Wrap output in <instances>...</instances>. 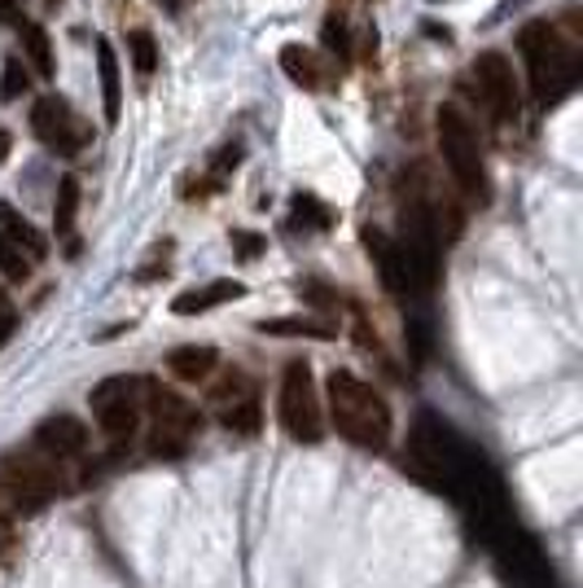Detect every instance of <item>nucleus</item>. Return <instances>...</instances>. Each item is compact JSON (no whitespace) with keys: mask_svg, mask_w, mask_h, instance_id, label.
Returning a JSON list of instances; mask_svg holds the SVG:
<instances>
[{"mask_svg":"<svg viewBox=\"0 0 583 588\" xmlns=\"http://www.w3.org/2000/svg\"><path fill=\"white\" fill-rule=\"evenodd\" d=\"M259 334H281V339H334L339 326H334V321H316V317H277V321H259Z\"/></svg>","mask_w":583,"mask_h":588,"instance_id":"obj_16","label":"nucleus"},{"mask_svg":"<svg viewBox=\"0 0 583 588\" xmlns=\"http://www.w3.org/2000/svg\"><path fill=\"white\" fill-rule=\"evenodd\" d=\"M13 326H18V317H13L9 308H0V348L9 343V334H13Z\"/></svg>","mask_w":583,"mask_h":588,"instance_id":"obj_27","label":"nucleus"},{"mask_svg":"<svg viewBox=\"0 0 583 588\" xmlns=\"http://www.w3.org/2000/svg\"><path fill=\"white\" fill-rule=\"evenodd\" d=\"M325 395H330V417H334L343 440H351L355 448H368V453L386 448V440H391V409H386V400L364 378H355L347 369H334L330 382H325Z\"/></svg>","mask_w":583,"mask_h":588,"instance_id":"obj_2","label":"nucleus"},{"mask_svg":"<svg viewBox=\"0 0 583 588\" xmlns=\"http://www.w3.org/2000/svg\"><path fill=\"white\" fill-rule=\"evenodd\" d=\"M281 426L299 444H316L325 435V409L316 395V378L308 360H290L281 378Z\"/></svg>","mask_w":583,"mask_h":588,"instance_id":"obj_5","label":"nucleus"},{"mask_svg":"<svg viewBox=\"0 0 583 588\" xmlns=\"http://www.w3.org/2000/svg\"><path fill=\"white\" fill-rule=\"evenodd\" d=\"M518 49L527 58V71H531V93L540 106H558L575 84H580V66H583V49L580 35L553 27V22H527L522 35H518Z\"/></svg>","mask_w":583,"mask_h":588,"instance_id":"obj_1","label":"nucleus"},{"mask_svg":"<svg viewBox=\"0 0 583 588\" xmlns=\"http://www.w3.org/2000/svg\"><path fill=\"white\" fill-rule=\"evenodd\" d=\"M89 404H93L97 426L115 444H127L136 435V426H140V382L136 378H106V382H97Z\"/></svg>","mask_w":583,"mask_h":588,"instance_id":"obj_6","label":"nucleus"},{"mask_svg":"<svg viewBox=\"0 0 583 588\" xmlns=\"http://www.w3.org/2000/svg\"><path fill=\"white\" fill-rule=\"evenodd\" d=\"M216 364H220L216 348H176L167 355V373L180 382H207L216 373Z\"/></svg>","mask_w":583,"mask_h":588,"instance_id":"obj_15","label":"nucleus"},{"mask_svg":"<svg viewBox=\"0 0 583 588\" xmlns=\"http://www.w3.org/2000/svg\"><path fill=\"white\" fill-rule=\"evenodd\" d=\"M0 234L9 237L27 259H44L49 255V241H44V234H35L31 229V220L22 216V212H13L9 203H0Z\"/></svg>","mask_w":583,"mask_h":588,"instance_id":"obj_14","label":"nucleus"},{"mask_svg":"<svg viewBox=\"0 0 583 588\" xmlns=\"http://www.w3.org/2000/svg\"><path fill=\"white\" fill-rule=\"evenodd\" d=\"M0 308H4V295H0Z\"/></svg>","mask_w":583,"mask_h":588,"instance_id":"obj_32","label":"nucleus"},{"mask_svg":"<svg viewBox=\"0 0 583 588\" xmlns=\"http://www.w3.org/2000/svg\"><path fill=\"white\" fill-rule=\"evenodd\" d=\"M75 216H80V180L75 176H66L62 185H58V203H53V229L66 237L75 229Z\"/></svg>","mask_w":583,"mask_h":588,"instance_id":"obj_19","label":"nucleus"},{"mask_svg":"<svg viewBox=\"0 0 583 588\" xmlns=\"http://www.w3.org/2000/svg\"><path fill=\"white\" fill-rule=\"evenodd\" d=\"M140 413L149 417V448L158 457H180L202 431L198 404H189L163 382H140Z\"/></svg>","mask_w":583,"mask_h":588,"instance_id":"obj_3","label":"nucleus"},{"mask_svg":"<svg viewBox=\"0 0 583 588\" xmlns=\"http://www.w3.org/2000/svg\"><path fill=\"white\" fill-rule=\"evenodd\" d=\"M9 145H13V141H9V132H0V163L9 158Z\"/></svg>","mask_w":583,"mask_h":588,"instance_id":"obj_29","label":"nucleus"},{"mask_svg":"<svg viewBox=\"0 0 583 588\" xmlns=\"http://www.w3.org/2000/svg\"><path fill=\"white\" fill-rule=\"evenodd\" d=\"M127 49H132V66H136V75H154V66H158V44H154V35L149 31H132L127 35Z\"/></svg>","mask_w":583,"mask_h":588,"instance_id":"obj_21","label":"nucleus"},{"mask_svg":"<svg viewBox=\"0 0 583 588\" xmlns=\"http://www.w3.org/2000/svg\"><path fill=\"white\" fill-rule=\"evenodd\" d=\"M469 80H473L478 102L487 106V115L496 123L518 118V80H513V66L504 53H478L469 66Z\"/></svg>","mask_w":583,"mask_h":588,"instance_id":"obj_9","label":"nucleus"},{"mask_svg":"<svg viewBox=\"0 0 583 588\" xmlns=\"http://www.w3.org/2000/svg\"><path fill=\"white\" fill-rule=\"evenodd\" d=\"M435 132H439L444 163H448V172L457 176L461 194L473 198V203H487V198H491V180H487V163H482L478 127L469 123V115L461 111V106H439Z\"/></svg>","mask_w":583,"mask_h":588,"instance_id":"obj_4","label":"nucleus"},{"mask_svg":"<svg viewBox=\"0 0 583 588\" xmlns=\"http://www.w3.org/2000/svg\"><path fill=\"white\" fill-rule=\"evenodd\" d=\"M31 132L40 136V145H49L53 154H62V158H75V154H84V145H89V123L71 111V102L66 97H58V93H49V97H40L35 102V111H31Z\"/></svg>","mask_w":583,"mask_h":588,"instance_id":"obj_7","label":"nucleus"},{"mask_svg":"<svg viewBox=\"0 0 583 588\" xmlns=\"http://www.w3.org/2000/svg\"><path fill=\"white\" fill-rule=\"evenodd\" d=\"M163 4H167V9H180V4H185V0H163Z\"/></svg>","mask_w":583,"mask_h":588,"instance_id":"obj_30","label":"nucleus"},{"mask_svg":"<svg viewBox=\"0 0 583 588\" xmlns=\"http://www.w3.org/2000/svg\"><path fill=\"white\" fill-rule=\"evenodd\" d=\"M364 246H368V250H373V259H377L382 286H386L391 295L408 299V295H413V281H408V272H404V259H399L395 241H391L386 234H377V229H364Z\"/></svg>","mask_w":583,"mask_h":588,"instance_id":"obj_12","label":"nucleus"},{"mask_svg":"<svg viewBox=\"0 0 583 588\" xmlns=\"http://www.w3.org/2000/svg\"><path fill=\"white\" fill-rule=\"evenodd\" d=\"M22 93H27V71H22L18 58H9L4 71H0V102H18Z\"/></svg>","mask_w":583,"mask_h":588,"instance_id":"obj_24","label":"nucleus"},{"mask_svg":"<svg viewBox=\"0 0 583 588\" xmlns=\"http://www.w3.org/2000/svg\"><path fill=\"white\" fill-rule=\"evenodd\" d=\"M44 4H58V0H44Z\"/></svg>","mask_w":583,"mask_h":588,"instance_id":"obj_31","label":"nucleus"},{"mask_svg":"<svg viewBox=\"0 0 583 588\" xmlns=\"http://www.w3.org/2000/svg\"><path fill=\"white\" fill-rule=\"evenodd\" d=\"M211 409H216L220 426L233 435H259V426H263L259 391L241 369H229L220 382H211Z\"/></svg>","mask_w":583,"mask_h":588,"instance_id":"obj_8","label":"nucleus"},{"mask_svg":"<svg viewBox=\"0 0 583 588\" xmlns=\"http://www.w3.org/2000/svg\"><path fill=\"white\" fill-rule=\"evenodd\" d=\"M294 225H308V229H330L334 225V212L325 203H316L312 194H299L294 198Z\"/></svg>","mask_w":583,"mask_h":588,"instance_id":"obj_22","label":"nucleus"},{"mask_svg":"<svg viewBox=\"0 0 583 588\" xmlns=\"http://www.w3.org/2000/svg\"><path fill=\"white\" fill-rule=\"evenodd\" d=\"M0 272H4L9 281H27V277H31V259H27L4 234H0Z\"/></svg>","mask_w":583,"mask_h":588,"instance_id":"obj_23","label":"nucleus"},{"mask_svg":"<svg viewBox=\"0 0 583 588\" xmlns=\"http://www.w3.org/2000/svg\"><path fill=\"white\" fill-rule=\"evenodd\" d=\"M246 295V286L241 281H211V286H202V290H185V295H176V303H171V312L176 317H198V312H211V308H220V303H233Z\"/></svg>","mask_w":583,"mask_h":588,"instance_id":"obj_13","label":"nucleus"},{"mask_svg":"<svg viewBox=\"0 0 583 588\" xmlns=\"http://www.w3.org/2000/svg\"><path fill=\"white\" fill-rule=\"evenodd\" d=\"M97 71H102V102H106V123H118V97H123V80H118V58L111 40H97Z\"/></svg>","mask_w":583,"mask_h":588,"instance_id":"obj_17","label":"nucleus"},{"mask_svg":"<svg viewBox=\"0 0 583 588\" xmlns=\"http://www.w3.org/2000/svg\"><path fill=\"white\" fill-rule=\"evenodd\" d=\"M22 49H27V58H31L35 75H40V80H53L58 62H53V44H49V31H44V27H35V22H27V27H22Z\"/></svg>","mask_w":583,"mask_h":588,"instance_id":"obj_18","label":"nucleus"},{"mask_svg":"<svg viewBox=\"0 0 583 588\" xmlns=\"http://www.w3.org/2000/svg\"><path fill=\"white\" fill-rule=\"evenodd\" d=\"M233 246L241 250V259H254V255L263 250V237H254V234H233Z\"/></svg>","mask_w":583,"mask_h":588,"instance_id":"obj_26","label":"nucleus"},{"mask_svg":"<svg viewBox=\"0 0 583 588\" xmlns=\"http://www.w3.org/2000/svg\"><path fill=\"white\" fill-rule=\"evenodd\" d=\"M281 71H285L299 89H308V93H321V89H330V80H334V66H330L316 49H303V44H285V49H281Z\"/></svg>","mask_w":583,"mask_h":588,"instance_id":"obj_11","label":"nucleus"},{"mask_svg":"<svg viewBox=\"0 0 583 588\" xmlns=\"http://www.w3.org/2000/svg\"><path fill=\"white\" fill-rule=\"evenodd\" d=\"M18 18V0H0V22H13Z\"/></svg>","mask_w":583,"mask_h":588,"instance_id":"obj_28","label":"nucleus"},{"mask_svg":"<svg viewBox=\"0 0 583 588\" xmlns=\"http://www.w3.org/2000/svg\"><path fill=\"white\" fill-rule=\"evenodd\" d=\"M40 505L13 483V478H4L0 474V523H9V518H22V514H35Z\"/></svg>","mask_w":583,"mask_h":588,"instance_id":"obj_20","label":"nucleus"},{"mask_svg":"<svg viewBox=\"0 0 583 588\" xmlns=\"http://www.w3.org/2000/svg\"><path fill=\"white\" fill-rule=\"evenodd\" d=\"M325 49H330V53H347V49H351L347 18H343L339 9H334V13H330V22H325Z\"/></svg>","mask_w":583,"mask_h":588,"instance_id":"obj_25","label":"nucleus"},{"mask_svg":"<svg viewBox=\"0 0 583 588\" xmlns=\"http://www.w3.org/2000/svg\"><path fill=\"white\" fill-rule=\"evenodd\" d=\"M89 426L80 422V417H66V413H58V417H44L40 426H35V435H31V448L40 453V457H49V462H58V466H66V462H80L84 453H89Z\"/></svg>","mask_w":583,"mask_h":588,"instance_id":"obj_10","label":"nucleus"}]
</instances>
